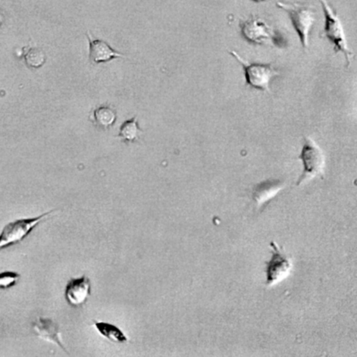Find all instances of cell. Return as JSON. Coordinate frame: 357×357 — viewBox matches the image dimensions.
I'll list each match as a JSON object with an SVG mask.
<instances>
[{"label": "cell", "mask_w": 357, "mask_h": 357, "mask_svg": "<svg viewBox=\"0 0 357 357\" xmlns=\"http://www.w3.org/2000/svg\"><path fill=\"white\" fill-rule=\"evenodd\" d=\"M55 212V210H52V211L45 213L37 217L17 219V220L9 222L3 228L1 233H0V250L22 242L40 222Z\"/></svg>", "instance_id": "cell-5"}, {"label": "cell", "mask_w": 357, "mask_h": 357, "mask_svg": "<svg viewBox=\"0 0 357 357\" xmlns=\"http://www.w3.org/2000/svg\"><path fill=\"white\" fill-rule=\"evenodd\" d=\"M241 33L249 43L264 44L265 42H276V33L265 22L256 17L240 24Z\"/></svg>", "instance_id": "cell-7"}, {"label": "cell", "mask_w": 357, "mask_h": 357, "mask_svg": "<svg viewBox=\"0 0 357 357\" xmlns=\"http://www.w3.org/2000/svg\"><path fill=\"white\" fill-rule=\"evenodd\" d=\"M21 275L15 272H0V290H8L18 283Z\"/></svg>", "instance_id": "cell-16"}, {"label": "cell", "mask_w": 357, "mask_h": 357, "mask_svg": "<svg viewBox=\"0 0 357 357\" xmlns=\"http://www.w3.org/2000/svg\"><path fill=\"white\" fill-rule=\"evenodd\" d=\"M299 159L303 163L304 170L297 181V186L319 175H324L325 156L320 147L311 138L304 137V145Z\"/></svg>", "instance_id": "cell-3"}, {"label": "cell", "mask_w": 357, "mask_h": 357, "mask_svg": "<svg viewBox=\"0 0 357 357\" xmlns=\"http://www.w3.org/2000/svg\"><path fill=\"white\" fill-rule=\"evenodd\" d=\"M230 54L242 65L245 70L247 85L254 89L271 93V81L280 73L272 64H261V63H250L241 58L237 52L231 51Z\"/></svg>", "instance_id": "cell-4"}, {"label": "cell", "mask_w": 357, "mask_h": 357, "mask_svg": "<svg viewBox=\"0 0 357 357\" xmlns=\"http://www.w3.org/2000/svg\"><path fill=\"white\" fill-rule=\"evenodd\" d=\"M142 133V131L139 127L138 119L135 117L130 119V120L125 121L121 125L118 137L124 142H134L139 140L140 135Z\"/></svg>", "instance_id": "cell-14"}, {"label": "cell", "mask_w": 357, "mask_h": 357, "mask_svg": "<svg viewBox=\"0 0 357 357\" xmlns=\"http://www.w3.org/2000/svg\"><path fill=\"white\" fill-rule=\"evenodd\" d=\"M252 1H254V2H263V1H265V0H252Z\"/></svg>", "instance_id": "cell-18"}, {"label": "cell", "mask_w": 357, "mask_h": 357, "mask_svg": "<svg viewBox=\"0 0 357 357\" xmlns=\"http://www.w3.org/2000/svg\"><path fill=\"white\" fill-rule=\"evenodd\" d=\"M33 329L40 339L56 344V345L64 350L65 353H67V349L63 345L60 339V331H59L58 324L53 321L52 319L38 318L37 320L34 322Z\"/></svg>", "instance_id": "cell-11"}, {"label": "cell", "mask_w": 357, "mask_h": 357, "mask_svg": "<svg viewBox=\"0 0 357 357\" xmlns=\"http://www.w3.org/2000/svg\"><path fill=\"white\" fill-rule=\"evenodd\" d=\"M277 8L286 11L299 35L304 49H308L309 35L315 22V11L311 6L299 3L277 2Z\"/></svg>", "instance_id": "cell-2"}, {"label": "cell", "mask_w": 357, "mask_h": 357, "mask_svg": "<svg viewBox=\"0 0 357 357\" xmlns=\"http://www.w3.org/2000/svg\"><path fill=\"white\" fill-rule=\"evenodd\" d=\"M86 35L88 40H89V58L92 64L99 65L101 63L111 61L113 59L125 58L124 55L113 49L111 46L105 40L94 38L90 31H88Z\"/></svg>", "instance_id": "cell-9"}, {"label": "cell", "mask_w": 357, "mask_h": 357, "mask_svg": "<svg viewBox=\"0 0 357 357\" xmlns=\"http://www.w3.org/2000/svg\"><path fill=\"white\" fill-rule=\"evenodd\" d=\"M5 22V15L4 13L0 9V26H2V24H4Z\"/></svg>", "instance_id": "cell-17"}, {"label": "cell", "mask_w": 357, "mask_h": 357, "mask_svg": "<svg viewBox=\"0 0 357 357\" xmlns=\"http://www.w3.org/2000/svg\"><path fill=\"white\" fill-rule=\"evenodd\" d=\"M92 292V284L86 275L80 278H72L65 288V299L69 305L77 308L86 303Z\"/></svg>", "instance_id": "cell-8"}, {"label": "cell", "mask_w": 357, "mask_h": 357, "mask_svg": "<svg viewBox=\"0 0 357 357\" xmlns=\"http://www.w3.org/2000/svg\"><path fill=\"white\" fill-rule=\"evenodd\" d=\"M272 249V258L270 261L266 262V286L281 283L290 274L292 269V263L290 258L284 255L275 244L274 241L270 243Z\"/></svg>", "instance_id": "cell-6"}, {"label": "cell", "mask_w": 357, "mask_h": 357, "mask_svg": "<svg viewBox=\"0 0 357 357\" xmlns=\"http://www.w3.org/2000/svg\"><path fill=\"white\" fill-rule=\"evenodd\" d=\"M25 64L33 69L42 67L46 62V56L42 49L31 48L24 55Z\"/></svg>", "instance_id": "cell-15"}, {"label": "cell", "mask_w": 357, "mask_h": 357, "mask_svg": "<svg viewBox=\"0 0 357 357\" xmlns=\"http://www.w3.org/2000/svg\"><path fill=\"white\" fill-rule=\"evenodd\" d=\"M322 9H324L325 24L322 37H326L333 44L334 53H343L347 60V68L351 65V56L353 53L350 51L343 24L341 23L339 15L335 13L327 0H321Z\"/></svg>", "instance_id": "cell-1"}, {"label": "cell", "mask_w": 357, "mask_h": 357, "mask_svg": "<svg viewBox=\"0 0 357 357\" xmlns=\"http://www.w3.org/2000/svg\"><path fill=\"white\" fill-rule=\"evenodd\" d=\"M93 326L97 329L101 336L115 343H126L129 340L125 334L114 324L108 322L94 321Z\"/></svg>", "instance_id": "cell-13"}, {"label": "cell", "mask_w": 357, "mask_h": 357, "mask_svg": "<svg viewBox=\"0 0 357 357\" xmlns=\"http://www.w3.org/2000/svg\"><path fill=\"white\" fill-rule=\"evenodd\" d=\"M93 122L97 126L101 129H108L117 121V111L110 106H101L96 108L92 114Z\"/></svg>", "instance_id": "cell-12"}, {"label": "cell", "mask_w": 357, "mask_h": 357, "mask_svg": "<svg viewBox=\"0 0 357 357\" xmlns=\"http://www.w3.org/2000/svg\"><path fill=\"white\" fill-rule=\"evenodd\" d=\"M284 187V181L280 178H268L255 185L252 190V199L258 206L270 201Z\"/></svg>", "instance_id": "cell-10"}]
</instances>
